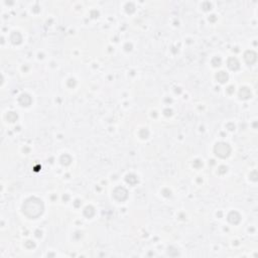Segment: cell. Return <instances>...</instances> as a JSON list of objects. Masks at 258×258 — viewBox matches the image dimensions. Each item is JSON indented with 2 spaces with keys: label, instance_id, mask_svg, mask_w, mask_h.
I'll return each instance as SVG.
<instances>
[{
  "label": "cell",
  "instance_id": "cell-5",
  "mask_svg": "<svg viewBox=\"0 0 258 258\" xmlns=\"http://www.w3.org/2000/svg\"><path fill=\"white\" fill-rule=\"evenodd\" d=\"M19 102H20L23 106H28V105L30 104V102H31V99H30V97L28 95L23 94V95H21L20 98H19Z\"/></svg>",
  "mask_w": 258,
  "mask_h": 258
},
{
  "label": "cell",
  "instance_id": "cell-3",
  "mask_svg": "<svg viewBox=\"0 0 258 258\" xmlns=\"http://www.w3.org/2000/svg\"><path fill=\"white\" fill-rule=\"evenodd\" d=\"M114 197L118 201H123L127 198V192L123 188H117L114 191Z\"/></svg>",
  "mask_w": 258,
  "mask_h": 258
},
{
  "label": "cell",
  "instance_id": "cell-9",
  "mask_svg": "<svg viewBox=\"0 0 258 258\" xmlns=\"http://www.w3.org/2000/svg\"><path fill=\"white\" fill-rule=\"evenodd\" d=\"M235 218H240V216L238 215V214L236 213V212H232V213H231L230 215H229L228 219H229V221H230L231 223H234V224H236Z\"/></svg>",
  "mask_w": 258,
  "mask_h": 258
},
{
  "label": "cell",
  "instance_id": "cell-2",
  "mask_svg": "<svg viewBox=\"0 0 258 258\" xmlns=\"http://www.w3.org/2000/svg\"><path fill=\"white\" fill-rule=\"evenodd\" d=\"M215 152L221 157H226L230 153V146L226 143H218L215 147Z\"/></svg>",
  "mask_w": 258,
  "mask_h": 258
},
{
  "label": "cell",
  "instance_id": "cell-8",
  "mask_svg": "<svg viewBox=\"0 0 258 258\" xmlns=\"http://www.w3.org/2000/svg\"><path fill=\"white\" fill-rule=\"evenodd\" d=\"M251 95L250 91L248 90L247 88H243L241 91H240V97L243 98V99H247V98H249Z\"/></svg>",
  "mask_w": 258,
  "mask_h": 258
},
{
  "label": "cell",
  "instance_id": "cell-6",
  "mask_svg": "<svg viewBox=\"0 0 258 258\" xmlns=\"http://www.w3.org/2000/svg\"><path fill=\"white\" fill-rule=\"evenodd\" d=\"M228 66L231 70H237L239 68V63H238V61L236 59L232 58L228 61Z\"/></svg>",
  "mask_w": 258,
  "mask_h": 258
},
{
  "label": "cell",
  "instance_id": "cell-4",
  "mask_svg": "<svg viewBox=\"0 0 258 258\" xmlns=\"http://www.w3.org/2000/svg\"><path fill=\"white\" fill-rule=\"evenodd\" d=\"M245 60L248 64H252L256 61V54L254 52H247L245 54Z\"/></svg>",
  "mask_w": 258,
  "mask_h": 258
},
{
  "label": "cell",
  "instance_id": "cell-10",
  "mask_svg": "<svg viewBox=\"0 0 258 258\" xmlns=\"http://www.w3.org/2000/svg\"><path fill=\"white\" fill-rule=\"evenodd\" d=\"M7 119L9 120L10 122H13V121H15V120L17 119V115L14 114L13 112H10L9 114L7 115Z\"/></svg>",
  "mask_w": 258,
  "mask_h": 258
},
{
  "label": "cell",
  "instance_id": "cell-7",
  "mask_svg": "<svg viewBox=\"0 0 258 258\" xmlns=\"http://www.w3.org/2000/svg\"><path fill=\"white\" fill-rule=\"evenodd\" d=\"M217 79L219 82L225 83L227 80H228V75H227L225 72H219V73L217 74Z\"/></svg>",
  "mask_w": 258,
  "mask_h": 258
},
{
  "label": "cell",
  "instance_id": "cell-1",
  "mask_svg": "<svg viewBox=\"0 0 258 258\" xmlns=\"http://www.w3.org/2000/svg\"><path fill=\"white\" fill-rule=\"evenodd\" d=\"M23 212L31 218H36L43 213V204L38 199L31 198L23 205Z\"/></svg>",
  "mask_w": 258,
  "mask_h": 258
}]
</instances>
